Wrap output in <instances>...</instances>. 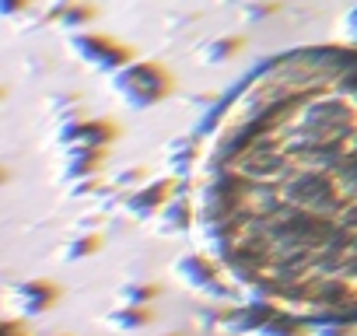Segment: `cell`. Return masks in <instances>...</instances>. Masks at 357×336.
Instances as JSON below:
<instances>
[{"instance_id":"cell-2","label":"cell","mask_w":357,"mask_h":336,"mask_svg":"<svg viewBox=\"0 0 357 336\" xmlns=\"http://www.w3.org/2000/svg\"><path fill=\"white\" fill-rule=\"evenodd\" d=\"M0 336H11V333H4V329H0Z\"/></svg>"},{"instance_id":"cell-1","label":"cell","mask_w":357,"mask_h":336,"mask_svg":"<svg viewBox=\"0 0 357 336\" xmlns=\"http://www.w3.org/2000/svg\"><path fill=\"white\" fill-rule=\"evenodd\" d=\"M200 256L242 301L357 322V46L263 60L204 123L186 183Z\"/></svg>"}]
</instances>
